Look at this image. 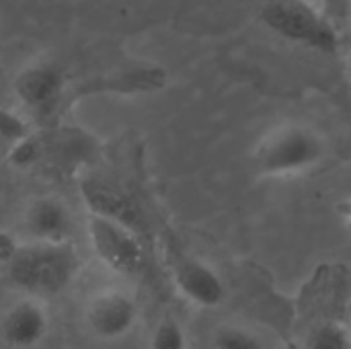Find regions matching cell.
Here are the masks:
<instances>
[{"instance_id":"3957f363","label":"cell","mask_w":351,"mask_h":349,"mask_svg":"<svg viewBox=\"0 0 351 349\" xmlns=\"http://www.w3.org/2000/svg\"><path fill=\"white\" fill-rule=\"evenodd\" d=\"M259 19L282 39L306 49L333 56L341 47L337 27L311 0H263Z\"/></svg>"},{"instance_id":"7a4b0ae2","label":"cell","mask_w":351,"mask_h":349,"mask_svg":"<svg viewBox=\"0 0 351 349\" xmlns=\"http://www.w3.org/2000/svg\"><path fill=\"white\" fill-rule=\"evenodd\" d=\"M80 267L82 261L70 243L27 241L6 265V276L25 294L49 298L68 290Z\"/></svg>"},{"instance_id":"8992f818","label":"cell","mask_w":351,"mask_h":349,"mask_svg":"<svg viewBox=\"0 0 351 349\" xmlns=\"http://www.w3.org/2000/svg\"><path fill=\"white\" fill-rule=\"evenodd\" d=\"M138 315V304L128 292L107 288L88 300L84 321L97 339L119 341L134 331Z\"/></svg>"},{"instance_id":"7c38bea8","label":"cell","mask_w":351,"mask_h":349,"mask_svg":"<svg viewBox=\"0 0 351 349\" xmlns=\"http://www.w3.org/2000/svg\"><path fill=\"white\" fill-rule=\"evenodd\" d=\"M150 349H189V335L175 319H162L152 329Z\"/></svg>"},{"instance_id":"5b68a950","label":"cell","mask_w":351,"mask_h":349,"mask_svg":"<svg viewBox=\"0 0 351 349\" xmlns=\"http://www.w3.org/2000/svg\"><path fill=\"white\" fill-rule=\"evenodd\" d=\"M78 191L88 214L115 220L138 234L144 228V214L138 202L109 177L99 173H82L78 177Z\"/></svg>"},{"instance_id":"4fadbf2b","label":"cell","mask_w":351,"mask_h":349,"mask_svg":"<svg viewBox=\"0 0 351 349\" xmlns=\"http://www.w3.org/2000/svg\"><path fill=\"white\" fill-rule=\"evenodd\" d=\"M214 349H265L263 341L249 329L224 325L214 333Z\"/></svg>"},{"instance_id":"5bb4252c","label":"cell","mask_w":351,"mask_h":349,"mask_svg":"<svg viewBox=\"0 0 351 349\" xmlns=\"http://www.w3.org/2000/svg\"><path fill=\"white\" fill-rule=\"evenodd\" d=\"M43 156H45V142L41 138H35L33 134L16 142L14 146H10V152H8V160L14 167H31L39 163Z\"/></svg>"},{"instance_id":"6da1fadb","label":"cell","mask_w":351,"mask_h":349,"mask_svg":"<svg viewBox=\"0 0 351 349\" xmlns=\"http://www.w3.org/2000/svg\"><path fill=\"white\" fill-rule=\"evenodd\" d=\"M327 156L325 136L302 121H284L265 132L253 148L251 165L257 179L302 175Z\"/></svg>"},{"instance_id":"52a82bcc","label":"cell","mask_w":351,"mask_h":349,"mask_svg":"<svg viewBox=\"0 0 351 349\" xmlns=\"http://www.w3.org/2000/svg\"><path fill=\"white\" fill-rule=\"evenodd\" d=\"M171 272L177 292L193 306L214 311L224 304L226 284L210 263L191 255H175Z\"/></svg>"},{"instance_id":"9a60e30c","label":"cell","mask_w":351,"mask_h":349,"mask_svg":"<svg viewBox=\"0 0 351 349\" xmlns=\"http://www.w3.org/2000/svg\"><path fill=\"white\" fill-rule=\"evenodd\" d=\"M31 136L29 123L14 111L0 107V142L14 146L16 142Z\"/></svg>"},{"instance_id":"ba28073f","label":"cell","mask_w":351,"mask_h":349,"mask_svg":"<svg viewBox=\"0 0 351 349\" xmlns=\"http://www.w3.org/2000/svg\"><path fill=\"white\" fill-rule=\"evenodd\" d=\"M51 315L43 298L25 294L0 319V339L10 349H35L45 341Z\"/></svg>"},{"instance_id":"30bf717a","label":"cell","mask_w":351,"mask_h":349,"mask_svg":"<svg viewBox=\"0 0 351 349\" xmlns=\"http://www.w3.org/2000/svg\"><path fill=\"white\" fill-rule=\"evenodd\" d=\"M23 228L35 243H70L74 218L58 197H37L25 210Z\"/></svg>"},{"instance_id":"9c48e42d","label":"cell","mask_w":351,"mask_h":349,"mask_svg":"<svg viewBox=\"0 0 351 349\" xmlns=\"http://www.w3.org/2000/svg\"><path fill=\"white\" fill-rule=\"evenodd\" d=\"M66 74L58 64L41 62L27 66L14 80L16 99L35 113H47L62 99Z\"/></svg>"},{"instance_id":"e0dca14e","label":"cell","mask_w":351,"mask_h":349,"mask_svg":"<svg viewBox=\"0 0 351 349\" xmlns=\"http://www.w3.org/2000/svg\"><path fill=\"white\" fill-rule=\"evenodd\" d=\"M339 214L346 218V222H348V224L351 226V197L350 200H346V202L339 206Z\"/></svg>"},{"instance_id":"8fae6325","label":"cell","mask_w":351,"mask_h":349,"mask_svg":"<svg viewBox=\"0 0 351 349\" xmlns=\"http://www.w3.org/2000/svg\"><path fill=\"white\" fill-rule=\"evenodd\" d=\"M308 349H351V329L341 321H325L311 335Z\"/></svg>"},{"instance_id":"2e32d148","label":"cell","mask_w":351,"mask_h":349,"mask_svg":"<svg viewBox=\"0 0 351 349\" xmlns=\"http://www.w3.org/2000/svg\"><path fill=\"white\" fill-rule=\"evenodd\" d=\"M21 241L16 234H12L10 230H0V265L6 267L12 257L16 255V251L21 249Z\"/></svg>"},{"instance_id":"277c9868","label":"cell","mask_w":351,"mask_h":349,"mask_svg":"<svg viewBox=\"0 0 351 349\" xmlns=\"http://www.w3.org/2000/svg\"><path fill=\"white\" fill-rule=\"evenodd\" d=\"M86 234L93 253L109 272L123 278H134L144 269V247L138 232H134L132 228L115 220L88 214Z\"/></svg>"}]
</instances>
